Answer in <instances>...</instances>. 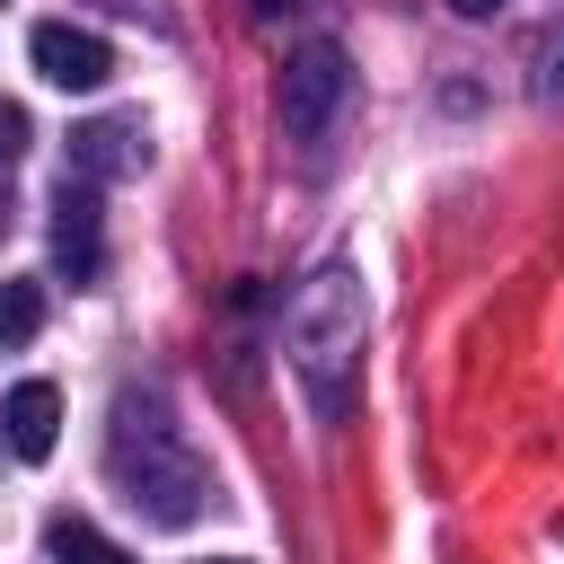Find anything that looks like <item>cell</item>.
<instances>
[{
    "label": "cell",
    "instance_id": "cell-1",
    "mask_svg": "<svg viewBox=\"0 0 564 564\" xmlns=\"http://www.w3.org/2000/svg\"><path fill=\"white\" fill-rule=\"evenodd\" d=\"M352 352H361V273L352 264H317L308 291L291 300V370L308 379L317 414H344Z\"/></svg>",
    "mask_w": 564,
    "mask_h": 564
},
{
    "label": "cell",
    "instance_id": "cell-2",
    "mask_svg": "<svg viewBox=\"0 0 564 564\" xmlns=\"http://www.w3.org/2000/svg\"><path fill=\"white\" fill-rule=\"evenodd\" d=\"M115 485H123V494H132V502H141L159 529H185V520L212 502V476H203V458L176 441V423H167L159 405L141 414L132 397L115 405Z\"/></svg>",
    "mask_w": 564,
    "mask_h": 564
},
{
    "label": "cell",
    "instance_id": "cell-3",
    "mask_svg": "<svg viewBox=\"0 0 564 564\" xmlns=\"http://www.w3.org/2000/svg\"><path fill=\"white\" fill-rule=\"evenodd\" d=\"M26 62H35L44 88H70V97H97V88L115 79V44H106L97 26H70V18H44V26L26 35Z\"/></svg>",
    "mask_w": 564,
    "mask_h": 564
},
{
    "label": "cell",
    "instance_id": "cell-4",
    "mask_svg": "<svg viewBox=\"0 0 564 564\" xmlns=\"http://www.w3.org/2000/svg\"><path fill=\"white\" fill-rule=\"evenodd\" d=\"M344 79H352V70H344V53H335L326 35H317V44H300V53H291V70H282V132H291V141H317V132H326V115L344 106Z\"/></svg>",
    "mask_w": 564,
    "mask_h": 564
},
{
    "label": "cell",
    "instance_id": "cell-5",
    "mask_svg": "<svg viewBox=\"0 0 564 564\" xmlns=\"http://www.w3.org/2000/svg\"><path fill=\"white\" fill-rule=\"evenodd\" d=\"M53 264L70 273V291H88L106 273V220H97L88 176H62V194H53Z\"/></svg>",
    "mask_w": 564,
    "mask_h": 564
},
{
    "label": "cell",
    "instance_id": "cell-6",
    "mask_svg": "<svg viewBox=\"0 0 564 564\" xmlns=\"http://www.w3.org/2000/svg\"><path fill=\"white\" fill-rule=\"evenodd\" d=\"M141 167H150V132H141V115H88V123L70 132V176L106 185V176H141Z\"/></svg>",
    "mask_w": 564,
    "mask_h": 564
},
{
    "label": "cell",
    "instance_id": "cell-7",
    "mask_svg": "<svg viewBox=\"0 0 564 564\" xmlns=\"http://www.w3.org/2000/svg\"><path fill=\"white\" fill-rule=\"evenodd\" d=\"M0 432H9L18 458H53V441H62V388L53 379H18L9 405H0Z\"/></svg>",
    "mask_w": 564,
    "mask_h": 564
},
{
    "label": "cell",
    "instance_id": "cell-8",
    "mask_svg": "<svg viewBox=\"0 0 564 564\" xmlns=\"http://www.w3.org/2000/svg\"><path fill=\"white\" fill-rule=\"evenodd\" d=\"M44 555H53V564H132V555H123L97 520H79V511H53V520H44Z\"/></svg>",
    "mask_w": 564,
    "mask_h": 564
},
{
    "label": "cell",
    "instance_id": "cell-9",
    "mask_svg": "<svg viewBox=\"0 0 564 564\" xmlns=\"http://www.w3.org/2000/svg\"><path fill=\"white\" fill-rule=\"evenodd\" d=\"M35 335H44V282L35 273H9L0 282V352H18Z\"/></svg>",
    "mask_w": 564,
    "mask_h": 564
},
{
    "label": "cell",
    "instance_id": "cell-10",
    "mask_svg": "<svg viewBox=\"0 0 564 564\" xmlns=\"http://www.w3.org/2000/svg\"><path fill=\"white\" fill-rule=\"evenodd\" d=\"M26 141H35L26 106H18V97H0V167H18V159H26Z\"/></svg>",
    "mask_w": 564,
    "mask_h": 564
},
{
    "label": "cell",
    "instance_id": "cell-11",
    "mask_svg": "<svg viewBox=\"0 0 564 564\" xmlns=\"http://www.w3.org/2000/svg\"><path fill=\"white\" fill-rule=\"evenodd\" d=\"M449 9H458V18H494L502 0H449Z\"/></svg>",
    "mask_w": 564,
    "mask_h": 564
},
{
    "label": "cell",
    "instance_id": "cell-12",
    "mask_svg": "<svg viewBox=\"0 0 564 564\" xmlns=\"http://www.w3.org/2000/svg\"><path fill=\"white\" fill-rule=\"evenodd\" d=\"M212 564H247V555H212Z\"/></svg>",
    "mask_w": 564,
    "mask_h": 564
},
{
    "label": "cell",
    "instance_id": "cell-13",
    "mask_svg": "<svg viewBox=\"0 0 564 564\" xmlns=\"http://www.w3.org/2000/svg\"><path fill=\"white\" fill-rule=\"evenodd\" d=\"M0 441H9V432H0Z\"/></svg>",
    "mask_w": 564,
    "mask_h": 564
}]
</instances>
